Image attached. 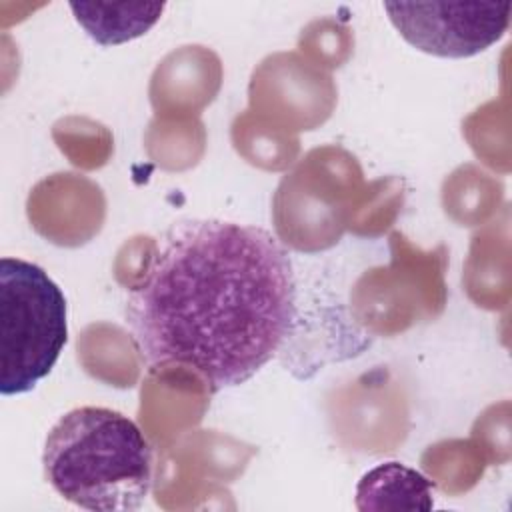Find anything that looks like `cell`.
Wrapping results in <instances>:
<instances>
[{
	"instance_id": "cell-4",
	"label": "cell",
	"mask_w": 512,
	"mask_h": 512,
	"mask_svg": "<svg viewBox=\"0 0 512 512\" xmlns=\"http://www.w3.org/2000/svg\"><path fill=\"white\" fill-rule=\"evenodd\" d=\"M414 48L442 58H468L498 42L510 26V2H384Z\"/></svg>"
},
{
	"instance_id": "cell-5",
	"label": "cell",
	"mask_w": 512,
	"mask_h": 512,
	"mask_svg": "<svg viewBox=\"0 0 512 512\" xmlns=\"http://www.w3.org/2000/svg\"><path fill=\"white\" fill-rule=\"evenodd\" d=\"M434 484L420 472L384 462L368 470L356 486L358 510H430Z\"/></svg>"
},
{
	"instance_id": "cell-6",
	"label": "cell",
	"mask_w": 512,
	"mask_h": 512,
	"mask_svg": "<svg viewBox=\"0 0 512 512\" xmlns=\"http://www.w3.org/2000/svg\"><path fill=\"white\" fill-rule=\"evenodd\" d=\"M164 2L140 4H102V2H70L76 22L92 40L102 46L122 44L148 32L164 12Z\"/></svg>"
},
{
	"instance_id": "cell-1",
	"label": "cell",
	"mask_w": 512,
	"mask_h": 512,
	"mask_svg": "<svg viewBox=\"0 0 512 512\" xmlns=\"http://www.w3.org/2000/svg\"><path fill=\"white\" fill-rule=\"evenodd\" d=\"M294 318L284 246L260 226L220 218L168 226L124 306L140 358L186 366L210 392L250 380L280 352Z\"/></svg>"
},
{
	"instance_id": "cell-3",
	"label": "cell",
	"mask_w": 512,
	"mask_h": 512,
	"mask_svg": "<svg viewBox=\"0 0 512 512\" xmlns=\"http://www.w3.org/2000/svg\"><path fill=\"white\" fill-rule=\"evenodd\" d=\"M68 340L66 296L38 264L0 260V392L24 394L50 374Z\"/></svg>"
},
{
	"instance_id": "cell-2",
	"label": "cell",
	"mask_w": 512,
	"mask_h": 512,
	"mask_svg": "<svg viewBox=\"0 0 512 512\" xmlns=\"http://www.w3.org/2000/svg\"><path fill=\"white\" fill-rule=\"evenodd\" d=\"M42 468L70 504L98 512L138 510L152 486V446L126 414L80 406L50 428Z\"/></svg>"
}]
</instances>
